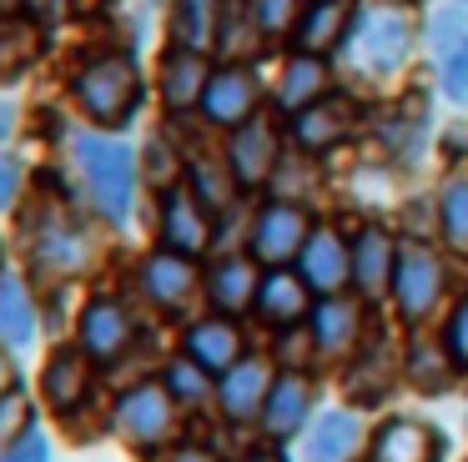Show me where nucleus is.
<instances>
[{"instance_id": "obj_26", "label": "nucleus", "mask_w": 468, "mask_h": 462, "mask_svg": "<svg viewBox=\"0 0 468 462\" xmlns=\"http://www.w3.org/2000/svg\"><path fill=\"white\" fill-rule=\"evenodd\" d=\"M323 96H327V60L323 56H303V50H297V56L287 60V70H282L277 106H282L287 116H297V110L317 106Z\"/></svg>"}, {"instance_id": "obj_20", "label": "nucleus", "mask_w": 468, "mask_h": 462, "mask_svg": "<svg viewBox=\"0 0 468 462\" xmlns=\"http://www.w3.org/2000/svg\"><path fill=\"white\" fill-rule=\"evenodd\" d=\"M357 442H363V422H357V412L353 407H333V412H323V417L313 422L303 457L307 462H347L357 452Z\"/></svg>"}, {"instance_id": "obj_7", "label": "nucleus", "mask_w": 468, "mask_h": 462, "mask_svg": "<svg viewBox=\"0 0 468 462\" xmlns=\"http://www.w3.org/2000/svg\"><path fill=\"white\" fill-rule=\"evenodd\" d=\"M172 422H176V397L162 387V382H142V387L126 392L122 407H116V427H122V437L136 442V447L166 442Z\"/></svg>"}, {"instance_id": "obj_34", "label": "nucleus", "mask_w": 468, "mask_h": 462, "mask_svg": "<svg viewBox=\"0 0 468 462\" xmlns=\"http://www.w3.org/2000/svg\"><path fill=\"white\" fill-rule=\"evenodd\" d=\"M443 96L468 110V36L443 50Z\"/></svg>"}, {"instance_id": "obj_42", "label": "nucleus", "mask_w": 468, "mask_h": 462, "mask_svg": "<svg viewBox=\"0 0 468 462\" xmlns=\"http://www.w3.org/2000/svg\"><path fill=\"white\" fill-rule=\"evenodd\" d=\"M26 10H31L41 26H51V20H61L66 16V0H26Z\"/></svg>"}, {"instance_id": "obj_32", "label": "nucleus", "mask_w": 468, "mask_h": 462, "mask_svg": "<svg viewBox=\"0 0 468 462\" xmlns=\"http://www.w3.org/2000/svg\"><path fill=\"white\" fill-rule=\"evenodd\" d=\"M237 186H242V181L232 176V166L222 171V166H212V161H192V191L207 211H227L237 196Z\"/></svg>"}, {"instance_id": "obj_18", "label": "nucleus", "mask_w": 468, "mask_h": 462, "mask_svg": "<svg viewBox=\"0 0 468 462\" xmlns=\"http://www.w3.org/2000/svg\"><path fill=\"white\" fill-rule=\"evenodd\" d=\"M207 80H212V66H207V56H197V50H182V46L166 50V60H162V96H166V106H172V110L202 106Z\"/></svg>"}, {"instance_id": "obj_15", "label": "nucleus", "mask_w": 468, "mask_h": 462, "mask_svg": "<svg viewBox=\"0 0 468 462\" xmlns=\"http://www.w3.org/2000/svg\"><path fill=\"white\" fill-rule=\"evenodd\" d=\"M393 271H398V241L388 231L367 226L357 231L353 241V281L363 297H378V291H393Z\"/></svg>"}, {"instance_id": "obj_33", "label": "nucleus", "mask_w": 468, "mask_h": 462, "mask_svg": "<svg viewBox=\"0 0 468 462\" xmlns=\"http://www.w3.org/2000/svg\"><path fill=\"white\" fill-rule=\"evenodd\" d=\"M166 392H172L176 402H202L207 392H212V382H207V367H197L192 357L172 362V367H166Z\"/></svg>"}, {"instance_id": "obj_41", "label": "nucleus", "mask_w": 468, "mask_h": 462, "mask_svg": "<svg viewBox=\"0 0 468 462\" xmlns=\"http://www.w3.org/2000/svg\"><path fill=\"white\" fill-rule=\"evenodd\" d=\"M16 191H21V161H16V156H0V211L16 201Z\"/></svg>"}, {"instance_id": "obj_31", "label": "nucleus", "mask_w": 468, "mask_h": 462, "mask_svg": "<svg viewBox=\"0 0 468 462\" xmlns=\"http://www.w3.org/2000/svg\"><path fill=\"white\" fill-rule=\"evenodd\" d=\"M267 30L257 26V16H252V0L247 5H232V10H222V40H217V50H222L227 60H242L247 50L262 40Z\"/></svg>"}, {"instance_id": "obj_35", "label": "nucleus", "mask_w": 468, "mask_h": 462, "mask_svg": "<svg viewBox=\"0 0 468 462\" xmlns=\"http://www.w3.org/2000/svg\"><path fill=\"white\" fill-rule=\"evenodd\" d=\"M443 352L458 372H468V291L453 301V311L443 321Z\"/></svg>"}, {"instance_id": "obj_40", "label": "nucleus", "mask_w": 468, "mask_h": 462, "mask_svg": "<svg viewBox=\"0 0 468 462\" xmlns=\"http://www.w3.org/2000/svg\"><path fill=\"white\" fill-rule=\"evenodd\" d=\"M21 422H26V397H21V387H11L5 397H0V437H5L11 427H21Z\"/></svg>"}, {"instance_id": "obj_2", "label": "nucleus", "mask_w": 468, "mask_h": 462, "mask_svg": "<svg viewBox=\"0 0 468 462\" xmlns=\"http://www.w3.org/2000/svg\"><path fill=\"white\" fill-rule=\"evenodd\" d=\"M76 106L96 121V126H126L132 110L142 106V70L126 50H106V56L86 60L76 70Z\"/></svg>"}, {"instance_id": "obj_3", "label": "nucleus", "mask_w": 468, "mask_h": 462, "mask_svg": "<svg viewBox=\"0 0 468 462\" xmlns=\"http://www.w3.org/2000/svg\"><path fill=\"white\" fill-rule=\"evenodd\" d=\"M413 50V20H408L403 5L393 0H378V5H363L353 16V30H347V60L367 76H393L398 66Z\"/></svg>"}, {"instance_id": "obj_28", "label": "nucleus", "mask_w": 468, "mask_h": 462, "mask_svg": "<svg viewBox=\"0 0 468 462\" xmlns=\"http://www.w3.org/2000/svg\"><path fill=\"white\" fill-rule=\"evenodd\" d=\"M36 257H41L56 277H71V271L86 267V236L76 231L71 216H46L41 236H36Z\"/></svg>"}, {"instance_id": "obj_14", "label": "nucleus", "mask_w": 468, "mask_h": 462, "mask_svg": "<svg viewBox=\"0 0 468 462\" xmlns=\"http://www.w3.org/2000/svg\"><path fill=\"white\" fill-rule=\"evenodd\" d=\"M142 291L156 301V307H166V311H176L186 297L197 291V267H192V257H182V251H156V257H146L142 261Z\"/></svg>"}, {"instance_id": "obj_36", "label": "nucleus", "mask_w": 468, "mask_h": 462, "mask_svg": "<svg viewBox=\"0 0 468 462\" xmlns=\"http://www.w3.org/2000/svg\"><path fill=\"white\" fill-rule=\"evenodd\" d=\"M36 50V36L31 26H16V20H0V70H16L26 66Z\"/></svg>"}, {"instance_id": "obj_47", "label": "nucleus", "mask_w": 468, "mask_h": 462, "mask_svg": "<svg viewBox=\"0 0 468 462\" xmlns=\"http://www.w3.org/2000/svg\"><path fill=\"white\" fill-rule=\"evenodd\" d=\"M0 277H5V271H0Z\"/></svg>"}, {"instance_id": "obj_38", "label": "nucleus", "mask_w": 468, "mask_h": 462, "mask_svg": "<svg viewBox=\"0 0 468 462\" xmlns=\"http://www.w3.org/2000/svg\"><path fill=\"white\" fill-rule=\"evenodd\" d=\"M0 462H51V447H46L41 427H26L11 447L0 452Z\"/></svg>"}, {"instance_id": "obj_45", "label": "nucleus", "mask_w": 468, "mask_h": 462, "mask_svg": "<svg viewBox=\"0 0 468 462\" xmlns=\"http://www.w3.org/2000/svg\"><path fill=\"white\" fill-rule=\"evenodd\" d=\"M247 462H282L277 452H257V457H247Z\"/></svg>"}, {"instance_id": "obj_10", "label": "nucleus", "mask_w": 468, "mask_h": 462, "mask_svg": "<svg viewBox=\"0 0 468 462\" xmlns=\"http://www.w3.org/2000/svg\"><path fill=\"white\" fill-rule=\"evenodd\" d=\"M162 236L172 251L182 257H202L207 241H212V226H207V206L197 201L192 186H172L162 201Z\"/></svg>"}, {"instance_id": "obj_24", "label": "nucleus", "mask_w": 468, "mask_h": 462, "mask_svg": "<svg viewBox=\"0 0 468 462\" xmlns=\"http://www.w3.org/2000/svg\"><path fill=\"white\" fill-rule=\"evenodd\" d=\"M207 291H212L217 311L257 307V291H262V281H257V257H222L212 267V277H207Z\"/></svg>"}, {"instance_id": "obj_23", "label": "nucleus", "mask_w": 468, "mask_h": 462, "mask_svg": "<svg viewBox=\"0 0 468 462\" xmlns=\"http://www.w3.org/2000/svg\"><path fill=\"white\" fill-rule=\"evenodd\" d=\"M307 407H313V387H307V377L282 372V377L272 382V392H267V407H262L267 437H292V432L307 422Z\"/></svg>"}, {"instance_id": "obj_44", "label": "nucleus", "mask_w": 468, "mask_h": 462, "mask_svg": "<svg viewBox=\"0 0 468 462\" xmlns=\"http://www.w3.org/2000/svg\"><path fill=\"white\" fill-rule=\"evenodd\" d=\"M11 392V372H5V357H0V397Z\"/></svg>"}, {"instance_id": "obj_9", "label": "nucleus", "mask_w": 468, "mask_h": 462, "mask_svg": "<svg viewBox=\"0 0 468 462\" xmlns=\"http://www.w3.org/2000/svg\"><path fill=\"white\" fill-rule=\"evenodd\" d=\"M132 311L112 297H96L91 307L81 311V352L91 362H116L126 347H132Z\"/></svg>"}, {"instance_id": "obj_6", "label": "nucleus", "mask_w": 468, "mask_h": 462, "mask_svg": "<svg viewBox=\"0 0 468 462\" xmlns=\"http://www.w3.org/2000/svg\"><path fill=\"white\" fill-rule=\"evenodd\" d=\"M257 100H262V90H257V76L242 66V60H227V66L212 70V80H207V96H202V116L212 121V126H247V121L257 116Z\"/></svg>"}, {"instance_id": "obj_8", "label": "nucleus", "mask_w": 468, "mask_h": 462, "mask_svg": "<svg viewBox=\"0 0 468 462\" xmlns=\"http://www.w3.org/2000/svg\"><path fill=\"white\" fill-rule=\"evenodd\" d=\"M297 267H303V281L313 291H327V297H337L343 291V281H353V241H343L337 231H313L303 247V257H297Z\"/></svg>"}, {"instance_id": "obj_43", "label": "nucleus", "mask_w": 468, "mask_h": 462, "mask_svg": "<svg viewBox=\"0 0 468 462\" xmlns=\"http://www.w3.org/2000/svg\"><path fill=\"white\" fill-rule=\"evenodd\" d=\"M172 462H212V457H207V452H197V447H186V452H176Z\"/></svg>"}, {"instance_id": "obj_1", "label": "nucleus", "mask_w": 468, "mask_h": 462, "mask_svg": "<svg viewBox=\"0 0 468 462\" xmlns=\"http://www.w3.org/2000/svg\"><path fill=\"white\" fill-rule=\"evenodd\" d=\"M71 156L86 176V191H91L96 211H101L106 221H126L132 196H136V171H142L132 156V146H122V141H112V136H96V131H76Z\"/></svg>"}, {"instance_id": "obj_30", "label": "nucleus", "mask_w": 468, "mask_h": 462, "mask_svg": "<svg viewBox=\"0 0 468 462\" xmlns=\"http://www.w3.org/2000/svg\"><path fill=\"white\" fill-rule=\"evenodd\" d=\"M438 226H443V241L468 257V176H453L443 186V201H438Z\"/></svg>"}, {"instance_id": "obj_16", "label": "nucleus", "mask_w": 468, "mask_h": 462, "mask_svg": "<svg viewBox=\"0 0 468 462\" xmlns=\"http://www.w3.org/2000/svg\"><path fill=\"white\" fill-rule=\"evenodd\" d=\"M438 432L428 422H413V417H393L378 427L373 437V462H438Z\"/></svg>"}, {"instance_id": "obj_17", "label": "nucleus", "mask_w": 468, "mask_h": 462, "mask_svg": "<svg viewBox=\"0 0 468 462\" xmlns=\"http://www.w3.org/2000/svg\"><path fill=\"white\" fill-rule=\"evenodd\" d=\"M36 331H41V317H36V301L26 291L21 277H0V347L5 352H31L36 347Z\"/></svg>"}, {"instance_id": "obj_29", "label": "nucleus", "mask_w": 468, "mask_h": 462, "mask_svg": "<svg viewBox=\"0 0 468 462\" xmlns=\"http://www.w3.org/2000/svg\"><path fill=\"white\" fill-rule=\"evenodd\" d=\"M357 301H347V297H327V301H317V311H313V337H317V352H353V341H357Z\"/></svg>"}, {"instance_id": "obj_25", "label": "nucleus", "mask_w": 468, "mask_h": 462, "mask_svg": "<svg viewBox=\"0 0 468 462\" xmlns=\"http://www.w3.org/2000/svg\"><path fill=\"white\" fill-rule=\"evenodd\" d=\"M217 40H222V0H176L172 46L207 56V50H217Z\"/></svg>"}, {"instance_id": "obj_11", "label": "nucleus", "mask_w": 468, "mask_h": 462, "mask_svg": "<svg viewBox=\"0 0 468 462\" xmlns=\"http://www.w3.org/2000/svg\"><path fill=\"white\" fill-rule=\"evenodd\" d=\"M272 372H267V362H237L232 372H222V387H217V402H222V412L232 422H257L267 407V392H272Z\"/></svg>"}, {"instance_id": "obj_19", "label": "nucleus", "mask_w": 468, "mask_h": 462, "mask_svg": "<svg viewBox=\"0 0 468 462\" xmlns=\"http://www.w3.org/2000/svg\"><path fill=\"white\" fill-rule=\"evenodd\" d=\"M347 131H353V106H347L343 96H323L317 106H307L292 116V141L303 151H327V146H337Z\"/></svg>"}, {"instance_id": "obj_21", "label": "nucleus", "mask_w": 468, "mask_h": 462, "mask_svg": "<svg viewBox=\"0 0 468 462\" xmlns=\"http://www.w3.org/2000/svg\"><path fill=\"white\" fill-rule=\"evenodd\" d=\"M86 387H91V357H86L81 347H61L51 362H46V372H41V392H46V402H51L56 412L81 407Z\"/></svg>"}, {"instance_id": "obj_27", "label": "nucleus", "mask_w": 468, "mask_h": 462, "mask_svg": "<svg viewBox=\"0 0 468 462\" xmlns=\"http://www.w3.org/2000/svg\"><path fill=\"white\" fill-rule=\"evenodd\" d=\"M307 281L292 277V271H272L257 291V317L272 321V327H297L307 317Z\"/></svg>"}, {"instance_id": "obj_39", "label": "nucleus", "mask_w": 468, "mask_h": 462, "mask_svg": "<svg viewBox=\"0 0 468 462\" xmlns=\"http://www.w3.org/2000/svg\"><path fill=\"white\" fill-rule=\"evenodd\" d=\"M142 171L156 181V186H172L176 166H172V151H166V141H162V136H156L152 146H146V166H142Z\"/></svg>"}, {"instance_id": "obj_13", "label": "nucleus", "mask_w": 468, "mask_h": 462, "mask_svg": "<svg viewBox=\"0 0 468 462\" xmlns=\"http://www.w3.org/2000/svg\"><path fill=\"white\" fill-rule=\"evenodd\" d=\"M227 166H232V176L242 181V186L267 181V176H272V166H277V131L267 126L262 116L247 121V126H237L232 146H227Z\"/></svg>"}, {"instance_id": "obj_12", "label": "nucleus", "mask_w": 468, "mask_h": 462, "mask_svg": "<svg viewBox=\"0 0 468 462\" xmlns=\"http://www.w3.org/2000/svg\"><path fill=\"white\" fill-rule=\"evenodd\" d=\"M353 16L357 10L347 5V0H313L292 26V46L303 50V56H327V50L353 30Z\"/></svg>"}, {"instance_id": "obj_22", "label": "nucleus", "mask_w": 468, "mask_h": 462, "mask_svg": "<svg viewBox=\"0 0 468 462\" xmlns=\"http://www.w3.org/2000/svg\"><path fill=\"white\" fill-rule=\"evenodd\" d=\"M186 357L207 372H232L242 362V331L227 317H207L186 331Z\"/></svg>"}, {"instance_id": "obj_37", "label": "nucleus", "mask_w": 468, "mask_h": 462, "mask_svg": "<svg viewBox=\"0 0 468 462\" xmlns=\"http://www.w3.org/2000/svg\"><path fill=\"white\" fill-rule=\"evenodd\" d=\"M252 16L267 36H282L297 26V0H252Z\"/></svg>"}, {"instance_id": "obj_46", "label": "nucleus", "mask_w": 468, "mask_h": 462, "mask_svg": "<svg viewBox=\"0 0 468 462\" xmlns=\"http://www.w3.org/2000/svg\"><path fill=\"white\" fill-rule=\"evenodd\" d=\"M16 5H26V0H0V10H16Z\"/></svg>"}, {"instance_id": "obj_4", "label": "nucleus", "mask_w": 468, "mask_h": 462, "mask_svg": "<svg viewBox=\"0 0 468 462\" xmlns=\"http://www.w3.org/2000/svg\"><path fill=\"white\" fill-rule=\"evenodd\" d=\"M307 236H313V221H307L303 206L292 201H267L252 221V241H247V257H257L262 267H287V261L303 257Z\"/></svg>"}, {"instance_id": "obj_5", "label": "nucleus", "mask_w": 468, "mask_h": 462, "mask_svg": "<svg viewBox=\"0 0 468 462\" xmlns=\"http://www.w3.org/2000/svg\"><path fill=\"white\" fill-rule=\"evenodd\" d=\"M443 297V261L428 247H398V271H393V301L403 321H423Z\"/></svg>"}]
</instances>
